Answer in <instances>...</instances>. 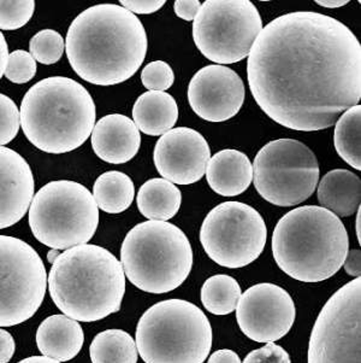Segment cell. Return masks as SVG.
<instances>
[{
	"mask_svg": "<svg viewBox=\"0 0 361 363\" xmlns=\"http://www.w3.org/2000/svg\"><path fill=\"white\" fill-rule=\"evenodd\" d=\"M247 77L257 104L278 125L326 130L360 101L361 45L336 18L287 13L261 29Z\"/></svg>",
	"mask_w": 361,
	"mask_h": 363,
	"instance_id": "1",
	"label": "cell"
},
{
	"mask_svg": "<svg viewBox=\"0 0 361 363\" xmlns=\"http://www.w3.org/2000/svg\"><path fill=\"white\" fill-rule=\"evenodd\" d=\"M149 49L140 18L120 5L84 10L69 27L65 50L74 72L89 84L113 86L137 73Z\"/></svg>",
	"mask_w": 361,
	"mask_h": 363,
	"instance_id": "2",
	"label": "cell"
},
{
	"mask_svg": "<svg viewBox=\"0 0 361 363\" xmlns=\"http://www.w3.org/2000/svg\"><path fill=\"white\" fill-rule=\"evenodd\" d=\"M60 311L80 323H94L120 309L125 294L123 267L105 247L82 244L59 254L47 277Z\"/></svg>",
	"mask_w": 361,
	"mask_h": 363,
	"instance_id": "3",
	"label": "cell"
},
{
	"mask_svg": "<svg viewBox=\"0 0 361 363\" xmlns=\"http://www.w3.org/2000/svg\"><path fill=\"white\" fill-rule=\"evenodd\" d=\"M273 259L290 278L319 283L341 269L349 238L341 218L325 208L305 206L290 210L273 234Z\"/></svg>",
	"mask_w": 361,
	"mask_h": 363,
	"instance_id": "4",
	"label": "cell"
},
{
	"mask_svg": "<svg viewBox=\"0 0 361 363\" xmlns=\"http://www.w3.org/2000/svg\"><path fill=\"white\" fill-rule=\"evenodd\" d=\"M96 104L84 86L70 77H51L24 94L20 125L36 149L67 154L87 142L96 125Z\"/></svg>",
	"mask_w": 361,
	"mask_h": 363,
	"instance_id": "5",
	"label": "cell"
},
{
	"mask_svg": "<svg viewBox=\"0 0 361 363\" xmlns=\"http://www.w3.org/2000/svg\"><path fill=\"white\" fill-rule=\"evenodd\" d=\"M120 264L134 286L161 295L176 290L188 278L193 267L192 245L176 225L141 222L125 235Z\"/></svg>",
	"mask_w": 361,
	"mask_h": 363,
	"instance_id": "6",
	"label": "cell"
},
{
	"mask_svg": "<svg viewBox=\"0 0 361 363\" xmlns=\"http://www.w3.org/2000/svg\"><path fill=\"white\" fill-rule=\"evenodd\" d=\"M135 344L144 363H204L212 347V327L195 304L166 299L141 316Z\"/></svg>",
	"mask_w": 361,
	"mask_h": 363,
	"instance_id": "7",
	"label": "cell"
},
{
	"mask_svg": "<svg viewBox=\"0 0 361 363\" xmlns=\"http://www.w3.org/2000/svg\"><path fill=\"white\" fill-rule=\"evenodd\" d=\"M28 211L33 235L55 250L87 244L99 225V208L91 191L71 180H55L41 187Z\"/></svg>",
	"mask_w": 361,
	"mask_h": 363,
	"instance_id": "8",
	"label": "cell"
},
{
	"mask_svg": "<svg viewBox=\"0 0 361 363\" xmlns=\"http://www.w3.org/2000/svg\"><path fill=\"white\" fill-rule=\"evenodd\" d=\"M252 167L256 190L273 206H297L317 190L321 174L317 157L309 146L295 139L268 143Z\"/></svg>",
	"mask_w": 361,
	"mask_h": 363,
	"instance_id": "9",
	"label": "cell"
},
{
	"mask_svg": "<svg viewBox=\"0 0 361 363\" xmlns=\"http://www.w3.org/2000/svg\"><path fill=\"white\" fill-rule=\"evenodd\" d=\"M263 29L260 13L249 0H206L193 22L197 49L216 65L248 57Z\"/></svg>",
	"mask_w": 361,
	"mask_h": 363,
	"instance_id": "10",
	"label": "cell"
},
{
	"mask_svg": "<svg viewBox=\"0 0 361 363\" xmlns=\"http://www.w3.org/2000/svg\"><path fill=\"white\" fill-rule=\"evenodd\" d=\"M268 238L264 218L241 202H224L211 210L200 230L201 245L217 264L236 269L263 254Z\"/></svg>",
	"mask_w": 361,
	"mask_h": 363,
	"instance_id": "11",
	"label": "cell"
},
{
	"mask_svg": "<svg viewBox=\"0 0 361 363\" xmlns=\"http://www.w3.org/2000/svg\"><path fill=\"white\" fill-rule=\"evenodd\" d=\"M46 289L47 273L39 254L22 239L0 235V327L30 319Z\"/></svg>",
	"mask_w": 361,
	"mask_h": 363,
	"instance_id": "12",
	"label": "cell"
},
{
	"mask_svg": "<svg viewBox=\"0 0 361 363\" xmlns=\"http://www.w3.org/2000/svg\"><path fill=\"white\" fill-rule=\"evenodd\" d=\"M361 278L337 290L318 315L309 363H360Z\"/></svg>",
	"mask_w": 361,
	"mask_h": 363,
	"instance_id": "13",
	"label": "cell"
},
{
	"mask_svg": "<svg viewBox=\"0 0 361 363\" xmlns=\"http://www.w3.org/2000/svg\"><path fill=\"white\" fill-rule=\"evenodd\" d=\"M297 309L292 296L275 284H257L241 295L236 319L242 333L257 343H273L288 335Z\"/></svg>",
	"mask_w": 361,
	"mask_h": 363,
	"instance_id": "14",
	"label": "cell"
},
{
	"mask_svg": "<svg viewBox=\"0 0 361 363\" xmlns=\"http://www.w3.org/2000/svg\"><path fill=\"white\" fill-rule=\"evenodd\" d=\"M245 93L243 81L233 69L207 65L189 82L188 101L193 111L205 121L224 122L240 111Z\"/></svg>",
	"mask_w": 361,
	"mask_h": 363,
	"instance_id": "15",
	"label": "cell"
},
{
	"mask_svg": "<svg viewBox=\"0 0 361 363\" xmlns=\"http://www.w3.org/2000/svg\"><path fill=\"white\" fill-rule=\"evenodd\" d=\"M210 158L209 143L188 127H177L163 134L153 154L158 173L173 185H190L201 180Z\"/></svg>",
	"mask_w": 361,
	"mask_h": 363,
	"instance_id": "16",
	"label": "cell"
},
{
	"mask_svg": "<svg viewBox=\"0 0 361 363\" xmlns=\"http://www.w3.org/2000/svg\"><path fill=\"white\" fill-rule=\"evenodd\" d=\"M34 175L27 161L12 149L0 146V230L24 218L34 197Z\"/></svg>",
	"mask_w": 361,
	"mask_h": 363,
	"instance_id": "17",
	"label": "cell"
},
{
	"mask_svg": "<svg viewBox=\"0 0 361 363\" xmlns=\"http://www.w3.org/2000/svg\"><path fill=\"white\" fill-rule=\"evenodd\" d=\"M140 146V130L125 115H106L94 125L92 147L101 161L123 164L137 156Z\"/></svg>",
	"mask_w": 361,
	"mask_h": 363,
	"instance_id": "18",
	"label": "cell"
},
{
	"mask_svg": "<svg viewBox=\"0 0 361 363\" xmlns=\"http://www.w3.org/2000/svg\"><path fill=\"white\" fill-rule=\"evenodd\" d=\"M84 343V330L80 323L65 315L48 316L36 331V344L42 356L58 362L75 359Z\"/></svg>",
	"mask_w": 361,
	"mask_h": 363,
	"instance_id": "19",
	"label": "cell"
},
{
	"mask_svg": "<svg viewBox=\"0 0 361 363\" xmlns=\"http://www.w3.org/2000/svg\"><path fill=\"white\" fill-rule=\"evenodd\" d=\"M210 187L223 197H235L248 190L253 167L248 156L237 150H223L210 158L206 168Z\"/></svg>",
	"mask_w": 361,
	"mask_h": 363,
	"instance_id": "20",
	"label": "cell"
},
{
	"mask_svg": "<svg viewBox=\"0 0 361 363\" xmlns=\"http://www.w3.org/2000/svg\"><path fill=\"white\" fill-rule=\"evenodd\" d=\"M317 192L321 208L338 218L353 215L360 206V178L350 170H330L319 182Z\"/></svg>",
	"mask_w": 361,
	"mask_h": 363,
	"instance_id": "21",
	"label": "cell"
},
{
	"mask_svg": "<svg viewBox=\"0 0 361 363\" xmlns=\"http://www.w3.org/2000/svg\"><path fill=\"white\" fill-rule=\"evenodd\" d=\"M132 118L137 130L142 133L152 137L163 135L176 125L178 106L171 94L149 91L135 101Z\"/></svg>",
	"mask_w": 361,
	"mask_h": 363,
	"instance_id": "22",
	"label": "cell"
},
{
	"mask_svg": "<svg viewBox=\"0 0 361 363\" xmlns=\"http://www.w3.org/2000/svg\"><path fill=\"white\" fill-rule=\"evenodd\" d=\"M137 208L149 221L168 222L175 218L182 203V194L176 185L165 179H151L137 192Z\"/></svg>",
	"mask_w": 361,
	"mask_h": 363,
	"instance_id": "23",
	"label": "cell"
},
{
	"mask_svg": "<svg viewBox=\"0 0 361 363\" xmlns=\"http://www.w3.org/2000/svg\"><path fill=\"white\" fill-rule=\"evenodd\" d=\"M92 196L99 209L108 214H120L132 206L135 187L127 174L113 170L96 179Z\"/></svg>",
	"mask_w": 361,
	"mask_h": 363,
	"instance_id": "24",
	"label": "cell"
},
{
	"mask_svg": "<svg viewBox=\"0 0 361 363\" xmlns=\"http://www.w3.org/2000/svg\"><path fill=\"white\" fill-rule=\"evenodd\" d=\"M89 354L92 363H137V344L123 330H106L93 339Z\"/></svg>",
	"mask_w": 361,
	"mask_h": 363,
	"instance_id": "25",
	"label": "cell"
},
{
	"mask_svg": "<svg viewBox=\"0 0 361 363\" xmlns=\"http://www.w3.org/2000/svg\"><path fill=\"white\" fill-rule=\"evenodd\" d=\"M360 130V104L345 111L335 123L333 144L337 154L355 170H361Z\"/></svg>",
	"mask_w": 361,
	"mask_h": 363,
	"instance_id": "26",
	"label": "cell"
},
{
	"mask_svg": "<svg viewBox=\"0 0 361 363\" xmlns=\"http://www.w3.org/2000/svg\"><path fill=\"white\" fill-rule=\"evenodd\" d=\"M241 295L242 291L236 279L227 274L211 277L201 287V302L205 309L218 316L236 311Z\"/></svg>",
	"mask_w": 361,
	"mask_h": 363,
	"instance_id": "27",
	"label": "cell"
},
{
	"mask_svg": "<svg viewBox=\"0 0 361 363\" xmlns=\"http://www.w3.org/2000/svg\"><path fill=\"white\" fill-rule=\"evenodd\" d=\"M64 50V39L53 29H42L36 33L29 43V53L41 65H55L62 58Z\"/></svg>",
	"mask_w": 361,
	"mask_h": 363,
	"instance_id": "28",
	"label": "cell"
},
{
	"mask_svg": "<svg viewBox=\"0 0 361 363\" xmlns=\"http://www.w3.org/2000/svg\"><path fill=\"white\" fill-rule=\"evenodd\" d=\"M35 11L34 0H0V29L16 30L32 20Z\"/></svg>",
	"mask_w": 361,
	"mask_h": 363,
	"instance_id": "29",
	"label": "cell"
},
{
	"mask_svg": "<svg viewBox=\"0 0 361 363\" xmlns=\"http://www.w3.org/2000/svg\"><path fill=\"white\" fill-rule=\"evenodd\" d=\"M36 61L30 53L24 50H16L8 53V65L5 69V77L17 85L27 84L35 77Z\"/></svg>",
	"mask_w": 361,
	"mask_h": 363,
	"instance_id": "30",
	"label": "cell"
},
{
	"mask_svg": "<svg viewBox=\"0 0 361 363\" xmlns=\"http://www.w3.org/2000/svg\"><path fill=\"white\" fill-rule=\"evenodd\" d=\"M141 82L149 91L165 92L173 85L175 74L166 62H151L142 69Z\"/></svg>",
	"mask_w": 361,
	"mask_h": 363,
	"instance_id": "31",
	"label": "cell"
},
{
	"mask_svg": "<svg viewBox=\"0 0 361 363\" xmlns=\"http://www.w3.org/2000/svg\"><path fill=\"white\" fill-rule=\"evenodd\" d=\"M20 110L11 98L0 93V146L11 143L20 130Z\"/></svg>",
	"mask_w": 361,
	"mask_h": 363,
	"instance_id": "32",
	"label": "cell"
},
{
	"mask_svg": "<svg viewBox=\"0 0 361 363\" xmlns=\"http://www.w3.org/2000/svg\"><path fill=\"white\" fill-rule=\"evenodd\" d=\"M243 363H292V359L283 347L268 343L260 349L251 351Z\"/></svg>",
	"mask_w": 361,
	"mask_h": 363,
	"instance_id": "33",
	"label": "cell"
},
{
	"mask_svg": "<svg viewBox=\"0 0 361 363\" xmlns=\"http://www.w3.org/2000/svg\"><path fill=\"white\" fill-rule=\"evenodd\" d=\"M120 6L134 15L156 13L165 5V0H120Z\"/></svg>",
	"mask_w": 361,
	"mask_h": 363,
	"instance_id": "34",
	"label": "cell"
},
{
	"mask_svg": "<svg viewBox=\"0 0 361 363\" xmlns=\"http://www.w3.org/2000/svg\"><path fill=\"white\" fill-rule=\"evenodd\" d=\"M200 6L199 0H176L173 4V10L182 20L194 21Z\"/></svg>",
	"mask_w": 361,
	"mask_h": 363,
	"instance_id": "35",
	"label": "cell"
},
{
	"mask_svg": "<svg viewBox=\"0 0 361 363\" xmlns=\"http://www.w3.org/2000/svg\"><path fill=\"white\" fill-rule=\"evenodd\" d=\"M16 350L15 339L11 333L0 328V363H8Z\"/></svg>",
	"mask_w": 361,
	"mask_h": 363,
	"instance_id": "36",
	"label": "cell"
},
{
	"mask_svg": "<svg viewBox=\"0 0 361 363\" xmlns=\"http://www.w3.org/2000/svg\"><path fill=\"white\" fill-rule=\"evenodd\" d=\"M345 271L347 274L354 278H361V252L360 250H350L347 254L345 263Z\"/></svg>",
	"mask_w": 361,
	"mask_h": 363,
	"instance_id": "37",
	"label": "cell"
},
{
	"mask_svg": "<svg viewBox=\"0 0 361 363\" xmlns=\"http://www.w3.org/2000/svg\"><path fill=\"white\" fill-rule=\"evenodd\" d=\"M207 363H241V359L235 351L222 349L214 351Z\"/></svg>",
	"mask_w": 361,
	"mask_h": 363,
	"instance_id": "38",
	"label": "cell"
},
{
	"mask_svg": "<svg viewBox=\"0 0 361 363\" xmlns=\"http://www.w3.org/2000/svg\"><path fill=\"white\" fill-rule=\"evenodd\" d=\"M8 48L4 34L0 32V79L5 74V69L8 65Z\"/></svg>",
	"mask_w": 361,
	"mask_h": 363,
	"instance_id": "39",
	"label": "cell"
},
{
	"mask_svg": "<svg viewBox=\"0 0 361 363\" xmlns=\"http://www.w3.org/2000/svg\"><path fill=\"white\" fill-rule=\"evenodd\" d=\"M316 3L324 8L335 9L341 8V6L348 4V0H317Z\"/></svg>",
	"mask_w": 361,
	"mask_h": 363,
	"instance_id": "40",
	"label": "cell"
},
{
	"mask_svg": "<svg viewBox=\"0 0 361 363\" xmlns=\"http://www.w3.org/2000/svg\"><path fill=\"white\" fill-rule=\"evenodd\" d=\"M18 363H62L58 362L56 359H50L46 356H32V357H27V359H22Z\"/></svg>",
	"mask_w": 361,
	"mask_h": 363,
	"instance_id": "41",
	"label": "cell"
},
{
	"mask_svg": "<svg viewBox=\"0 0 361 363\" xmlns=\"http://www.w3.org/2000/svg\"><path fill=\"white\" fill-rule=\"evenodd\" d=\"M360 221H361V208L357 210V222H355V230H357V238L359 240V244L361 242L360 235Z\"/></svg>",
	"mask_w": 361,
	"mask_h": 363,
	"instance_id": "42",
	"label": "cell"
},
{
	"mask_svg": "<svg viewBox=\"0 0 361 363\" xmlns=\"http://www.w3.org/2000/svg\"><path fill=\"white\" fill-rule=\"evenodd\" d=\"M59 256V250H55V249H51V251H48L47 254V261L50 263L55 262L56 261L57 257Z\"/></svg>",
	"mask_w": 361,
	"mask_h": 363,
	"instance_id": "43",
	"label": "cell"
}]
</instances>
